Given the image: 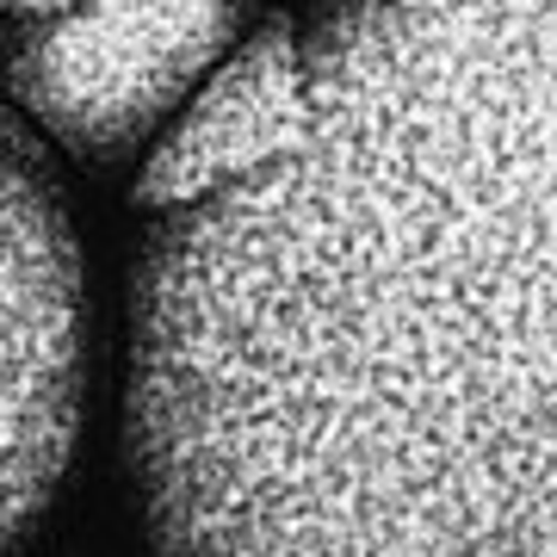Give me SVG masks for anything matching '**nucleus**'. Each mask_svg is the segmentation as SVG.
I'll use <instances>...</instances> for the list:
<instances>
[{
  "label": "nucleus",
  "instance_id": "obj_1",
  "mask_svg": "<svg viewBox=\"0 0 557 557\" xmlns=\"http://www.w3.org/2000/svg\"><path fill=\"white\" fill-rule=\"evenodd\" d=\"M298 25L304 137L131 267L149 552L557 557V0Z\"/></svg>",
  "mask_w": 557,
  "mask_h": 557
},
{
  "label": "nucleus",
  "instance_id": "obj_2",
  "mask_svg": "<svg viewBox=\"0 0 557 557\" xmlns=\"http://www.w3.org/2000/svg\"><path fill=\"white\" fill-rule=\"evenodd\" d=\"M255 0H87L0 25V94L50 143L87 161L137 149L211 69L242 50Z\"/></svg>",
  "mask_w": 557,
  "mask_h": 557
},
{
  "label": "nucleus",
  "instance_id": "obj_3",
  "mask_svg": "<svg viewBox=\"0 0 557 557\" xmlns=\"http://www.w3.org/2000/svg\"><path fill=\"white\" fill-rule=\"evenodd\" d=\"M81 421V248L38 149L0 119V557L50 508Z\"/></svg>",
  "mask_w": 557,
  "mask_h": 557
},
{
  "label": "nucleus",
  "instance_id": "obj_4",
  "mask_svg": "<svg viewBox=\"0 0 557 557\" xmlns=\"http://www.w3.org/2000/svg\"><path fill=\"white\" fill-rule=\"evenodd\" d=\"M310 124V57L304 25L267 20L242 38V50L205 81L193 106L168 124L156 156L137 174V205L149 218L186 211L223 186L278 161Z\"/></svg>",
  "mask_w": 557,
  "mask_h": 557
},
{
  "label": "nucleus",
  "instance_id": "obj_5",
  "mask_svg": "<svg viewBox=\"0 0 557 557\" xmlns=\"http://www.w3.org/2000/svg\"><path fill=\"white\" fill-rule=\"evenodd\" d=\"M87 0H0V25H32V20H57V13H75Z\"/></svg>",
  "mask_w": 557,
  "mask_h": 557
}]
</instances>
